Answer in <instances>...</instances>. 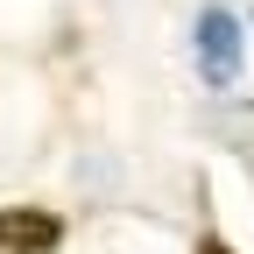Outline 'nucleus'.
Here are the masks:
<instances>
[{"label": "nucleus", "mask_w": 254, "mask_h": 254, "mask_svg": "<svg viewBox=\"0 0 254 254\" xmlns=\"http://www.w3.org/2000/svg\"><path fill=\"white\" fill-rule=\"evenodd\" d=\"M198 254H233V247L219 240V233H205V240H198Z\"/></svg>", "instance_id": "7ed1b4c3"}, {"label": "nucleus", "mask_w": 254, "mask_h": 254, "mask_svg": "<svg viewBox=\"0 0 254 254\" xmlns=\"http://www.w3.org/2000/svg\"><path fill=\"white\" fill-rule=\"evenodd\" d=\"M64 240V219L43 205H7L0 212V254H57Z\"/></svg>", "instance_id": "f257e3e1"}, {"label": "nucleus", "mask_w": 254, "mask_h": 254, "mask_svg": "<svg viewBox=\"0 0 254 254\" xmlns=\"http://www.w3.org/2000/svg\"><path fill=\"white\" fill-rule=\"evenodd\" d=\"M198 64H205V78L212 85H226L240 71V21L226 7H205L198 14Z\"/></svg>", "instance_id": "f03ea898"}]
</instances>
